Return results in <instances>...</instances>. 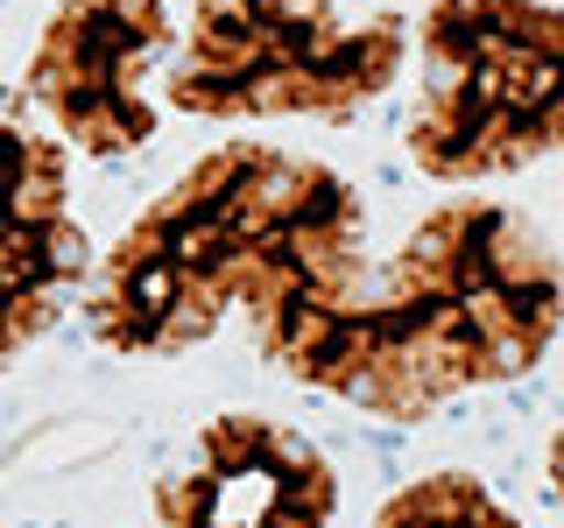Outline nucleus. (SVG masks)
I'll return each instance as SVG.
<instances>
[{"mask_svg": "<svg viewBox=\"0 0 564 528\" xmlns=\"http://www.w3.org/2000/svg\"><path fill=\"white\" fill-rule=\"evenodd\" d=\"M35 240H43V275H57V282L85 275V233L70 219H43V226H35Z\"/></svg>", "mask_w": 564, "mask_h": 528, "instance_id": "f257e3e1", "label": "nucleus"}]
</instances>
